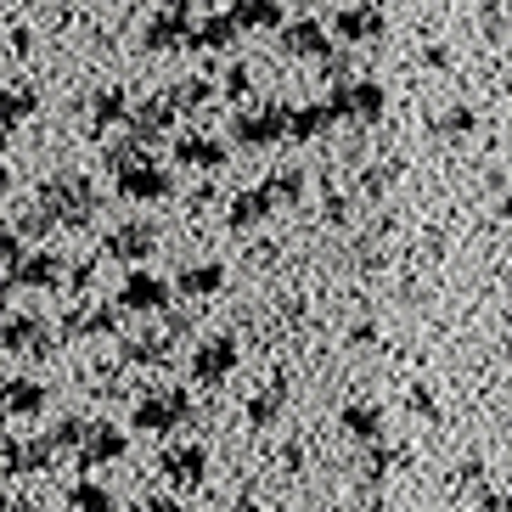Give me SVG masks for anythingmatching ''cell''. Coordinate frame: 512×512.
Segmentation results:
<instances>
[{
  "instance_id": "obj_1",
  "label": "cell",
  "mask_w": 512,
  "mask_h": 512,
  "mask_svg": "<svg viewBox=\"0 0 512 512\" xmlns=\"http://www.w3.org/2000/svg\"><path fill=\"white\" fill-rule=\"evenodd\" d=\"M91 186L79 181V175H57V181H46L40 186V209L57 220V226H79L85 214H91Z\"/></svg>"
},
{
  "instance_id": "obj_2",
  "label": "cell",
  "mask_w": 512,
  "mask_h": 512,
  "mask_svg": "<svg viewBox=\"0 0 512 512\" xmlns=\"http://www.w3.org/2000/svg\"><path fill=\"white\" fill-rule=\"evenodd\" d=\"M0 349L6 355H23V361H40L51 349V332L40 316H6L0 321Z\"/></svg>"
},
{
  "instance_id": "obj_3",
  "label": "cell",
  "mask_w": 512,
  "mask_h": 512,
  "mask_svg": "<svg viewBox=\"0 0 512 512\" xmlns=\"http://www.w3.org/2000/svg\"><path fill=\"white\" fill-rule=\"evenodd\" d=\"M40 411H46V389H40L34 377H12V383H0V422L40 417Z\"/></svg>"
},
{
  "instance_id": "obj_4",
  "label": "cell",
  "mask_w": 512,
  "mask_h": 512,
  "mask_svg": "<svg viewBox=\"0 0 512 512\" xmlns=\"http://www.w3.org/2000/svg\"><path fill=\"white\" fill-rule=\"evenodd\" d=\"M57 271H62L57 254H29V259L12 271V282H17V287H57Z\"/></svg>"
},
{
  "instance_id": "obj_5",
  "label": "cell",
  "mask_w": 512,
  "mask_h": 512,
  "mask_svg": "<svg viewBox=\"0 0 512 512\" xmlns=\"http://www.w3.org/2000/svg\"><path fill=\"white\" fill-rule=\"evenodd\" d=\"M40 107V96L29 85H0V124H23Z\"/></svg>"
},
{
  "instance_id": "obj_6",
  "label": "cell",
  "mask_w": 512,
  "mask_h": 512,
  "mask_svg": "<svg viewBox=\"0 0 512 512\" xmlns=\"http://www.w3.org/2000/svg\"><path fill=\"white\" fill-rule=\"evenodd\" d=\"M119 456V434L113 428H91V439H85V462H113Z\"/></svg>"
},
{
  "instance_id": "obj_7",
  "label": "cell",
  "mask_w": 512,
  "mask_h": 512,
  "mask_svg": "<svg viewBox=\"0 0 512 512\" xmlns=\"http://www.w3.org/2000/svg\"><path fill=\"white\" fill-rule=\"evenodd\" d=\"M51 451H57V439H29V445H23V473L51 467Z\"/></svg>"
},
{
  "instance_id": "obj_8",
  "label": "cell",
  "mask_w": 512,
  "mask_h": 512,
  "mask_svg": "<svg viewBox=\"0 0 512 512\" xmlns=\"http://www.w3.org/2000/svg\"><path fill=\"white\" fill-rule=\"evenodd\" d=\"M74 512H113L107 507V490H96V484H74Z\"/></svg>"
},
{
  "instance_id": "obj_9",
  "label": "cell",
  "mask_w": 512,
  "mask_h": 512,
  "mask_svg": "<svg viewBox=\"0 0 512 512\" xmlns=\"http://www.w3.org/2000/svg\"><path fill=\"white\" fill-rule=\"evenodd\" d=\"M175 417H181V400H175V394H169V400H152V406L141 411L147 428H164V422H175Z\"/></svg>"
},
{
  "instance_id": "obj_10",
  "label": "cell",
  "mask_w": 512,
  "mask_h": 512,
  "mask_svg": "<svg viewBox=\"0 0 512 512\" xmlns=\"http://www.w3.org/2000/svg\"><path fill=\"white\" fill-rule=\"evenodd\" d=\"M147 226H124L119 237H113V254H147Z\"/></svg>"
},
{
  "instance_id": "obj_11",
  "label": "cell",
  "mask_w": 512,
  "mask_h": 512,
  "mask_svg": "<svg viewBox=\"0 0 512 512\" xmlns=\"http://www.w3.org/2000/svg\"><path fill=\"white\" fill-rule=\"evenodd\" d=\"M51 439H57V445H79V439H91V428H85L79 417H62V422H57V434H51Z\"/></svg>"
},
{
  "instance_id": "obj_12",
  "label": "cell",
  "mask_w": 512,
  "mask_h": 512,
  "mask_svg": "<svg viewBox=\"0 0 512 512\" xmlns=\"http://www.w3.org/2000/svg\"><path fill=\"white\" fill-rule=\"evenodd\" d=\"M0 473H23V445L0 434Z\"/></svg>"
},
{
  "instance_id": "obj_13",
  "label": "cell",
  "mask_w": 512,
  "mask_h": 512,
  "mask_svg": "<svg viewBox=\"0 0 512 512\" xmlns=\"http://www.w3.org/2000/svg\"><path fill=\"white\" fill-rule=\"evenodd\" d=\"M124 192L152 197V192H158V175H152V169H136V175H124Z\"/></svg>"
},
{
  "instance_id": "obj_14",
  "label": "cell",
  "mask_w": 512,
  "mask_h": 512,
  "mask_svg": "<svg viewBox=\"0 0 512 512\" xmlns=\"http://www.w3.org/2000/svg\"><path fill=\"white\" fill-rule=\"evenodd\" d=\"M124 299H130V304H152V299H158V287H152V282H130Z\"/></svg>"
},
{
  "instance_id": "obj_15",
  "label": "cell",
  "mask_w": 512,
  "mask_h": 512,
  "mask_svg": "<svg viewBox=\"0 0 512 512\" xmlns=\"http://www.w3.org/2000/svg\"><path fill=\"white\" fill-rule=\"evenodd\" d=\"M0 512H34V501L29 496H6V501H0Z\"/></svg>"
},
{
  "instance_id": "obj_16",
  "label": "cell",
  "mask_w": 512,
  "mask_h": 512,
  "mask_svg": "<svg viewBox=\"0 0 512 512\" xmlns=\"http://www.w3.org/2000/svg\"><path fill=\"white\" fill-rule=\"evenodd\" d=\"M12 293H17V282H12V276H0V310H6V299H12Z\"/></svg>"
}]
</instances>
